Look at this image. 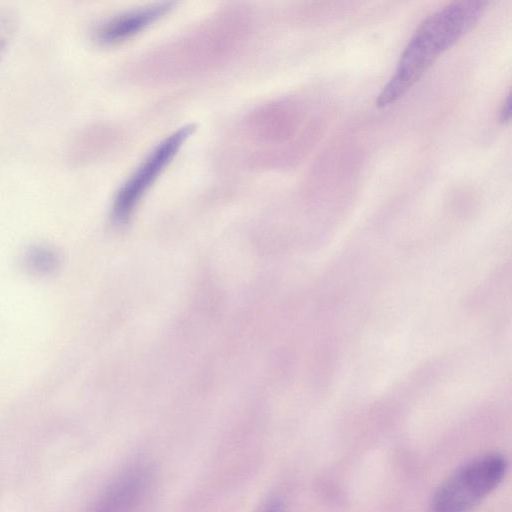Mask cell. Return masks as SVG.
I'll return each instance as SVG.
<instances>
[{
    "instance_id": "cell-9",
    "label": "cell",
    "mask_w": 512,
    "mask_h": 512,
    "mask_svg": "<svg viewBox=\"0 0 512 512\" xmlns=\"http://www.w3.org/2000/svg\"><path fill=\"white\" fill-rule=\"evenodd\" d=\"M258 512H285L284 504L279 498L269 499Z\"/></svg>"
},
{
    "instance_id": "cell-2",
    "label": "cell",
    "mask_w": 512,
    "mask_h": 512,
    "mask_svg": "<svg viewBox=\"0 0 512 512\" xmlns=\"http://www.w3.org/2000/svg\"><path fill=\"white\" fill-rule=\"evenodd\" d=\"M249 18L241 10L218 15L201 29L149 58L148 74L159 77L195 74L226 61L248 34Z\"/></svg>"
},
{
    "instance_id": "cell-7",
    "label": "cell",
    "mask_w": 512,
    "mask_h": 512,
    "mask_svg": "<svg viewBox=\"0 0 512 512\" xmlns=\"http://www.w3.org/2000/svg\"><path fill=\"white\" fill-rule=\"evenodd\" d=\"M18 27V15L9 7L0 5V62Z\"/></svg>"
},
{
    "instance_id": "cell-5",
    "label": "cell",
    "mask_w": 512,
    "mask_h": 512,
    "mask_svg": "<svg viewBox=\"0 0 512 512\" xmlns=\"http://www.w3.org/2000/svg\"><path fill=\"white\" fill-rule=\"evenodd\" d=\"M152 479V470L147 463H133L108 484L90 512H138Z\"/></svg>"
},
{
    "instance_id": "cell-1",
    "label": "cell",
    "mask_w": 512,
    "mask_h": 512,
    "mask_svg": "<svg viewBox=\"0 0 512 512\" xmlns=\"http://www.w3.org/2000/svg\"><path fill=\"white\" fill-rule=\"evenodd\" d=\"M488 4L454 1L428 15L406 44L393 75L375 100L376 106L384 108L403 97L440 55L476 25Z\"/></svg>"
},
{
    "instance_id": "cell-8",
    "label": "cell",
    "mask_w": 512,
    "mask_h": 512,
    "mask_svg": "<svg viewBox=\"0 0 512 512\" xmlns=\"http://www.w3.org/2000/svg\"><path fill=\"white\" fill-rule=\"evenodd\" d=\"M29 262L36 270H45L52 268L55 263L54 254L48 250L38 249L30 254Z\"/></svg>"
},
{
    "instance_id": "cell-4",
    "label": "cell",
    "mask_w": 512,
    "mask_h": 512,
    "mask_svg": "<svg viewBox=\"0 0 512 512\" xmlns=\"http://www.w3.org/2000/svg\"><path fill=\"white\" fill-rule=\"evenodd\" d=\"M194 126L181 127L163 139L141 162L118 190L112 206V216L117 222H125L154 184L159 175L176 156Z\"/></svg>"
},
{
    "instance_id": "cell-3",
    "label": "cell",
    "mask_w": 512,
    "mask_h": 512,
    "mask_svg": "<svg viewBox=\"0 0 512 512\" xmlns=\"http://www.w3.org/2000/svg\"><path fill=\"white\" fill-rule=\"evenodd\" d=\"M507 469V459L496 452L471 459L437 488L429 512H469L498 487Z\"/></svg>"
},
{
    "instance_id": "cell-6",
    "label": "cell",
    "mask_w": 512,
    "mask_h": 512,
    "mask_svg": "<svg viewBox=\"0 0 512 512\" xmlns=\"http://www.w3.org/2000/svg\"><path fill=\"white\" fill-rule=\"evenodd\" d=\"M173 6L172 2H161L115 15L98 25L94 38L103 45L126 41L164 17Z\"/></svg>"
},
{
    "instance_id": "cell-10",
    "label": "cell",
    "mask_w": 512,
    "mask_h": 512,
    "mask_svg": "<svg viewBox=\"0 0 512 512\" xmlns=\"http://www.w3.org/2000/svg\"><path fill=\"white\" fill-rule=\"evenodd\" d=\"M510 91H508L507 95L505 96L502 105L500 107L499 111V119L502 123H508L511 118V108H510Z\"/></svg>"
}]
</instances>
